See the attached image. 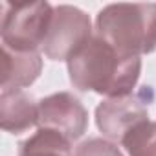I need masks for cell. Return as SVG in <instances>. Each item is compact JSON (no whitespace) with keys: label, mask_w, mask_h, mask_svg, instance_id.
Instances as JSON below:
<instances>
[{"label":"cell","mask_w":156,"mask_h":156,"mask_svg":"<svg viewBox=\"0 0 156 156\" xmlns=\"http://www.w3.org/2000/svg\"><path fill=\"white\" fill-rule=\"evenodd\" d=\"M39 125V103L22 88L2 90L0 94V127L6 132L20 134Z\"/></svg>","instance_id":"52a82bcc"},{"label":"cell","mask_w":156,"mask_h":156,"mask_svg":"<svg viewBox=\"0 0 156 156\" xmlns=\"http://www.w3.org/2000/svg\"><path fill=\"white\" fill-rule=\"evenodd\" d=\"M92 37L90 17L75 6L61 4L53 8L50 30L41 50L51 61H68Z\"/></svg>","instance_id":"277c9868"},{"label":"cell","mask_w":156,"mask_h":156,"mask_svg":"<svg viewBox=\"0 0 156 156\" xmlns=\"http://www.w3.org/2000/svg\"><path fill=\"white\" fill-rule=\"evenodd\" d=\"M152 101L154 90L151 87H141L140 90L123 98L105 99L96 108L98 129L107 138L123 141V138L134 127L149 119V107Z\"/></svg>","instance_id":"5b68a950"},{"label":"cell","mask_w":156,"mask_h":156,"mask_svg":"<svg viewBox=\"0 0 156 156\" xmlns=\"http://www.w3.org/2000/svg\"><path fill=\"white\" fill-rule=\"evenodd\" d=\"M88 127V112L70 92L51 94L39 101V129H50L66 140H79Z\"/></svg>","instance_id":"8992f818"},{"label":"cell","mask_w":156,"mask_h":156,"mask_svg":"<svg viewBox=\"0 0 156 156\" xmlns=\"http://www.w3.org/2000/svg\"><path fill=\"white\" fill-rule=\"evenodd\" d=\"M123 147L129 156H156V121H143L134 127L125 138Z\"/></svg>","instance_id":"30bf717a"},{"label":"cell","mask_w":156,"mask_h":156,"mask_svg":"<svg viewBox=\"0 0 156 156\" xmlns=\"http://www.w3.org/2000/svg\"><path fill=\"white\" fill-rule=\"evenodd\" d=\"M53 6L48 2H2V46L15 51H37L48 35Z\"/></svg>","instance_id":"3957f363"},{"label":"cell","mask_w":156,"mask_h":156,"mask_svg":"<svg viewBox=\"0 0 156 156\" xmlns=\"http://www.w3.org/2000/svg\"><path fill=\"white\" fill-rule=\"evenodd\" d=\"M19 156H72V141L55 130L39 129L19 145Z\"/></svg>","instance_id":"9c48e42d"},{"label":"cell","mask_w":156,"mask_h":156,"mask_svg":"<svg viewBox=\"0 0 156 156\" xmlns=\"http://www.w3.org/2000/svg\"><path fill=\"white\" fill-rule=\"evenodd\" d=\"M96 35L119 53L140 57L156 50V4H110L98 13Z\"/></svg>","instance_id":"7a4b0ae2"},{"label":"cell","mask_w":156,"mask_h":156,"mask_svg":"<svg viewBox=\"0 0 156 156\" xmlns=\"http://www.w3.org/2000/svg\"><path fill=\"white\" fill-rule=\"evenodd\" d=\"M66 62L73 88L96 92L108 99L132 94L141 73L140 57L119 53L99 35H94Z\"/></svg>","instance_id":"6da1fadb"},{"label":"cell","mask_w":156,"mask_h":156,"mask_svg":"<svg viewBox=\"0 0 156 156\" xmlns=\"http://www.w3.org/2000/svg\"><path fill=\"white\" fill-rule=\"evenodd\" d=\"M75 156H123V154L114 143L101 138H90L77 147Z\"/></svg>","instance_id":"8fae6325"},{"label":"cell","mask_w":156,"mask_h":156,"mask_svg":"<svg viewBox=\"0 0 156 156\" xmlns=\"http://www.w3.org/2000/svg\"><path fill=\"white\" fill-rule=\"evenodd\" d=\"M41 70L42 59L39 51H15L2 46V70H0L2 90L30 87L41 75Z\"/></svg>","instance_id":"ba28073f"}]
</instances>
